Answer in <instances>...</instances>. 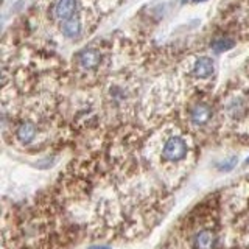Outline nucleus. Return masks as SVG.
Masks as SVG:
<instances>
[{
    "label": "nucleus",
    "instance_id": "f257e3e1",
    "mask_svg": "<svg viewBox=\"0 0 249 249\" xmlns=\"http://www.w3.org/2000/svg\"><path fill=\"white\" fill-rule=\"evenodd\" d=\"M187 153H189V145L182 137H170L162 148L163 159L168 162H179L182 160Z\"/></svg>",
    "mask_w": 249,
    "mask_h": 249
},
{
    "label": "nucleus",
    "instance_id": "f03ea898",
    "mask_svg": "<svg viewBox=\"0 0 249 249\" xmlns=\"http://www.w3.org/2000/svg\"><path fill=\"white\" fill-rule=\"evenodd\" d=\"M216 243H218V238L215 235V232L209 231V229L196 232L192 238L193 249H215Z\"/></svg>",
    "mask_w": 249,
    "mask_h": 249
},
{
    "label": "nucleus",
    "instance_id": "7ed1b4c3",
    "mask_svg": "<svg viewBox=\"0 0 249 249\" xmlns=\"http://www.w3.org/2000/svg\"><path fill=\"white\" fill-rule=\"evenodd\" d=\"M76 61L83 69L92 70V69H95L100 64L101 54L95 49H84V50H81L80 53L76 54Z\"/></svg>",
    "mask_w": 249,
    "mask_h": 249
},
{
    "label": "nucleus",
    "instance_id": "20e7f679",
    "mask_svg": "<svg viewBox=\"0 0 249 249\" xmlns=\"http://www.w3.org/2000/svg\"><path fill=\"white\" fill-rule=\"evenodd\" d=\"M76 6H78L76 0H58L56 5H54V14H56V18L59 20L66 22L75 16Z\"/></svg>",
    "mask_w": 249,
    "mask_h": 249
},
{
    "label": "nucleus",
    "instance_id": "39448f33",
    "mask_svg": "<svg viewBox=\"0 0 249 249\" xmlns=\"http://www.w3.org/2000/svg\"><path fill=\"white\" fill-rule=\"evenodd\" d=\"M210 117H212V109L206 103H196L190 111V120L196 126L206 124L210 120Z\"/></svg>",
    "mask_w": 249,
    "mask_h": 249
},
{
    "label": "nucleus",
    "instance_id": "423d86ee",
    "mask_svg": "<svg viewBox=\"0 0 249 249\" xmlns=\"http://www.w3.org/2000/svg\"><path fill=\"white\" fill-rule=\"evenodd\" d=\"M215 72V64L212 58L209 56H201L193 66V75L196 78H209Z\"/></svg>",
    "mask_w": 249,
    "mask_h": 249
},
{
    "label": "nucleus",
    "instance_id": "0eeeda50",
    "mask_svg": "<svg viewBox=\"0 0 249 249\" xmlns=\"http://www.w3.org/2000/svg\"><path fill=\"white\" fill-rule=\"evenodd\" d=\"M36 126L31 122H22L18 129H16V136L20 140L22 143H30L31 140L36 137Z\"/></svg>",
    "mask_w": 249,
    "mask_h": 249
},
{
    "label": "nucleus",
    "instance_id": "6e6552de",
    "mask_svg": "<svg viewBox=\"0 0 249 249\" xmlns=\"http://www.w3.org/2000/svg\"><path fill=\"white\" fill-rule=\"evenodd\" d=\"M61 30H62V35H64L66 37L75 39L81 35V22L78 18H72V19H69L62 23Z\"/></svg>",
    "mask_w": 249,
    "mask_h": 249
},
{
    "label": "nucleus",
    "instance_id": "1a4fd4ad",
    "mask_svg": "<svg viewBox=\"0 0 249 249\" xmlns=\"http://www.w3.org/2000/svg\"><path fill=\"white\" fill-rule=\"evenodd\" d=\"M233 45H235V41L231 37H216L212 42V50L216 53H223V52L231 50Z\"/></svg>",
    "mask_w": 249,
    "mask_h": 249
},
{
    "label": "nucleus",
    "instance_id": "9d476101",
    "mask_svg": "<svg viewBox=\"0 0 249 249\" xmlns=\"http://www.w3.org/2000/svg\"><path fill=\"white\" fill-rule=\"evenodd\" d=\"M237 158L235 156H232V158H229V159H226L224 162H221L220 165H218V170H221V171H231V170H233V167L237 165Z\"/></svg>",
    "mask_w": 249,
    "mask_h": 249
},
{
    "label": "nucleus",
    "instance_id": "9b49d317",
    "mask_svg": "<svg viewBox=\"0 0 249 249\" xmlns=\"http://www.w3.org/2000/svg\"><path fill=\"white\" fill-rule=\"evenodd\" d=\"M89 249H111L109 246H105V245H93V246H90Z\"/></svg>",
    "mask_w": 249,
    "mask_h": 249
},
{
    "label": "nucleus",
    "instance_id": "f8f14e48",
    "mask_svg": "<svg viewBox=\"0 0 249 249\" xmlns=\"http://www.w3.org/2000/svg\"><path fill=\"white\" fill-rule=\"evenodd\" d=\"M245 163H246V165H249V158H248V159L245 160Z\"/></svg>",
    "mask_w": 249,
    "mask_h": 249
},
{
    "label": "nucleus",
    "instance_id": "ddd939ff",
    "mask_svg": "<svg viewBox=\"0 0 249 249\" xmlns=\"http://www.w3.org/2000/svg\"><path fill=\"white\" fill-rule=\"evenodd\" d=\"M196 2H206V0H196Z\"/></svg>",
    "mask_w": 249,
    "mask_h": 249
},
{
    "label": "nucleus",
    "instance_id": "4468645a",
    "mask_svg": "<svg viewBox=\"0 0 249 249\" xmlns=\"http://www.w3.org/2000/svg\"><path fill=\"white\" fill-rule=\"evenodd\" d=\"M184 2H187V0H184Z\"/></svg>",
    "mask_w": 249,
    "mask_h": 249
}]
</instances>
